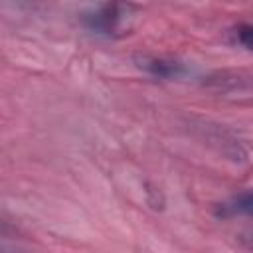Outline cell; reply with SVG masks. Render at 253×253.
I'll list each match as a JSON object with an SVG mask.
<instances>
[{"mask_svg":"<svg viewBox=\"0 0 253 253\" xmlns=\"http://www.w3.org/2000/svg\"><path fill=\"white\" fill-rule=\"evenodd\" d=\"M251 194L249 192H243L241 196L233 198L231 202L223 204L221 206V215H235V213H249L251 211Z\"/></svg>","mask_w":253,"mask_h":253,"instance_id":"cell-3","label":"cell"},{"mask_svg":"<svg viewBox=\"0 0 253 253\" xmlns=\"http://www.w3.org/2000/svg\"><path fill=\"white\" fill-rule=\"evenodd\" d=\"M136 65L146 71L152 77H160V79H176L184 73V65L180 61L174 59H166V57H156V55H136L134 57Z\"/></svg>","mask_w":253,"mask_h":253,"instance_id":"cell-2","label":"cell"},{"mask_svg":"<svg viewBox=\"0 0 253 253\" xmlns=\"http://www.w3.org/2000/svg\"><path fill=\"white\" fill-rule=\"evenodd\" d=\"M128 6L121 4V2H109L105 6H101L99 10L91 12V14H85L83 16V24L97 32V34H113L121 28V22L125 18V12H126Z\"/></svg>","mask_w":253,"mask_h":253,"instance_id":"cell-1","label":"cell"},{"mask_svg":"<svg viewBox=\"0 0 253 253\" xmlns=\"http://www.w3.org/2000/svg\"><path fill=\"white\" fill-rule=\"evenodd\" d=\"M251 36H253V32H251V26H247V24H241L237 30H235V38H237V42L243 45V47H251Z\"/></svg>","mask_w":253,"mask_h":253,"instance_id":"cell-4","label":"cell"}]
</instances>
